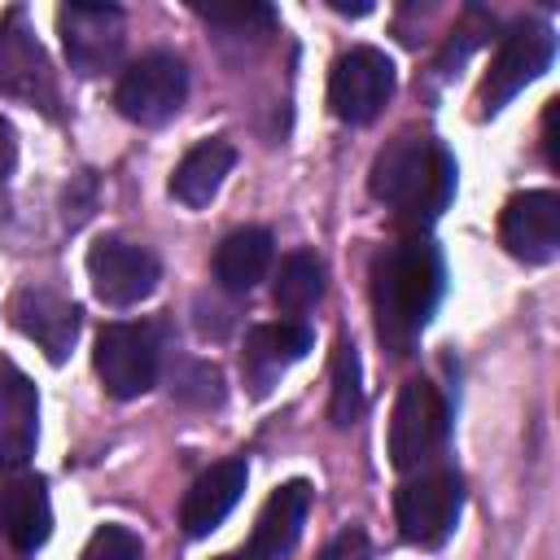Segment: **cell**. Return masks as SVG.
<instances>
[{"instance_id": "1", "label": "cell", "mask_w": 560, "mask_h": 560, "mask_svg": "<svg viewBox=\"0 0 560 560\" xmlns=\"http://www.w3.org/2000/svg\"><path fill=\"white\" fill-rule=\"evenodd\" d=\"M442 254L424 241H398L372 262V315H376V337L394 350L407 354V346L420 337L429 315L442 302Z\"/></svg>"}, {"instance_id": "9", "label": "cell", "mask_w": 560, "mask_h": 560, "mask_svg": "<svg viewBox=\"0 0 560 560\" xmlns=\"http://www.w3.org/2000/svg\"><path fill=\"white\" fill-rule=\"evenodd\" d=\"M158 337L149 324H105L96 332V376L114 398H140L158 381Z\"/></svg>"}, {"instance_id": "27", "label": "cell", "mask_w": 560, "mask_h": 560, "mask_svg": "<svg viewBox=\"0 0 560 560\" xmlns=\"http://www.w3.org/2000/svg\"><path fill=\"white\" fill-rule=\"evenodd\" d=\"M542 136H547V140H542V144H547V162L560 166V153H556V101H551L547 114H542Z\"/></svg>"}, {"instance_id": "6", "label": "cell", "mask_w": 560, "mask_h": 560, "mask_svg": "<svg viewBox=\"0 0 560 560\" xmlns=\"http://www.w3.org/2000/svg\"><path fill=\"white\" fill-rule=\"evenodd\" d=\"M551 57H556L551 26L516 22L503 35V44H499V52H494V61H490V70L481 79V114H499L516 92H525L551 66Z\"/></svg>"}, {"instance_id": "4", "label": "cell", "mask_w": 560, "mask_h": 560, "mask_svg": "<svg viewBox=\"0 0 560 560\" xmlns=\"http://www.w3.org/2000/svg\"><path fill=\"white\" fill-rule=\"evenodd\" d=\"M446 442V402L429 381H402L389 411V459L398 472L424 468Z\"/></svg>"}, {"instance_id": "26", "label": "cell", "mask_w": 560, "mask_h": 560, "mask_svg": "<svg viewBox=\"0 0 560 560\" xmlns=\"http://www.w3.org/2000/svg\"><path fill=\"white\" fill-rule=\"evenodd\" d=\"M13 158H18V144H13V127L0 118V188H4L9 171H13Z\"/></svg>"}, {"instance_id": "11", "label": "cell", "mask_w": 560, "mask_h": 560, "mask_svg": "<svg viewBox=\"0 0 560 560\" xmlns=\"http://www.w3.org/2000/svg\"><path fill=\"white\" fill-rule=\"evenodd\" d=\"M88 280L105 306H136L158 289L162 267L144 245H131L122 236H101L88 249Z\"/></svg>"}, {"instance_id": "2", "label": "cell", "mask_w": 560, "mask_h": 560, "mask_svg": "<svg viewBox=\"0 0 560 560\" xmlns=\"http://www.w3.org/2000/svg\"><path fill=\"white\" fill-rule=\"evenodd\" d=\"M368 188L381 206L398 210L402 223L424 228L446 210L455 192V162L442 149V140L424 131H402L376 153Z\"/></svg>"}, {"instance_id": "25", "label": "cell", "mask_w": 560, "mask_h": 560, "mask_svg": "<svg viewBox=\"0 0 560 560\" xmlns=\"http://www.w3.org/2000/svg\"><path fill=\"white\" fill-rule=\"evenodd\" d=\"M315 560H372V547H368V534L363 529H341Z\"/></svg>"}, {"instance_id": "15", "label": "cell", "mask_w": 560, "mask_h": 560, "mask_svg": "<svg viewBox=\"0 0 560 560\" xmlns=\"http://www.w3.org/2000/svg\"><path fill=\"white\" fill-rule=\"evenodd\" d=\"M311 346H315V332H311L306 324H293V319L258 324V328L245 337V354H241L245 385H249L254 394H267Z\"/></svg>"}, {"instance_id": "22", "label": "cell", "mask_w": 560, "mask_h": 560, "mask_svg": "<svg viewBox=\"0 0 560 560\" xmlns=\"http://www.w3.org/2000/svg\"><path fill=\"white\" fill-rule=\"evenodd\" d=\"M363 411V385H359V354H354V341L350 337H337V350H332V402H328V416L337 429L354 424Z\"/></svg>"}, {"instance_id": "10", "label": "cell", "mask_w": 560, "mask_h": 560, "mask_svg": "<svg viewBox=\"0 0 560 560\" xmlns=\"http://www.w3.org/2000/svg\"><path fill=\"white\" fill-rule=\"evenodd\" d=\"M57 31H61V48H66L70 70L83 79L114 70L122 57L127 26H122V13L114 4H66L57 13Z\"/></svg>"}, {"instance_id": "7", "label": "cell", "mask_w": 560, "mask_h": 560, "mask_svg": "<svg viewBox=\"0 0 560 560\" xmlns=\"http://www.w3.org/2000/svg\"><path fill=\"white\" fill-rule=\"evenodd\" d=\"M394 61L372 48V44H359L350 52L337 57L332 74H328V109L341 118V122H372L385 101L394 96Z\"/></svg>"}, {"instance_id": "12", "label": "cell", "mask_w": 560, "mask_h": 560, "mask_svg": "<svg viewBox=\"0 0 560 560\" xmlns=\"http://www.w3.org/2000/svg\"><path fill=\"white\" fill-rule=\"evenodd\" d=\"M499 236L521 262H551L560 249V197L547 188L516 192L499 214Z\"/></svg>"}, {"instance_id": "5", "label": "cell", "mask_w": 560, "mask_h": 560, "mask_svg": "<svg viewBox=\"0 0 560 560\" xmlns=\"http://www.w3.org/2000/svg\"><path fill=\"white\" fill-rule=\"evenodd\" d=\"M184 96H188V66L175 52H144L118 79L114 105L122 109V118L140 127H162L166 118L179 114Z\"/></svg>"}, {"instance_id": "23", "label": "cell", "mask_w": 560, "mask_h": 560, "mask_svg": "<svg viewBox=\"0 0 560 560\" xmlns=\"http://www.w3.org/2000/svg\"><path fill=\"white\" fill-rule=\"evenodd\" d=\"M83 560H144V551H140V538L127 525H101L88 538Z\"/></svg>"}, {"instance_id": "16", "label": "cell", "mask_w": 560, "mask_h": 560, "mask_svg": "<svg viewBox=\"0 0 560 560\" xmlns=\"http://www.w3.org/2000/svg\"><path fill=\"white\" fill-rule=\"evenodd\" d=\"M245 481H249L245 459L210 464V468L188 486V494H184V503H179V525H184V534H188V538H201V534L219 529L223 516L241 503Z\"/></svg>"}, {"instance_id": "8", "label": "cell", "mask_w": 560, "mask_h": 560, "mask_svg": "<svg viewBox=\"0 0 560 560\" xmlns=\"http://www.w3.org/2000/svg\"><path fill=\"white\" fill-rule=\"evenodd\" d=\"M0 96L22 101V105H39V109H57V79L52 66L35 39V31L26 26V13L13 4L0 18Z\"/></svg>"}, {"instance_id": "17", "label": "cell", "mask_w": 560, "mask_h": 560, "mask_svg": "<svg viewBox=\"0 0 560 560\" xmlns=\"http://www.w3.org/2000/svg\"><path fill=\"white\" fill-rule=\"evenodd\" d=\"M0 534L22 551H39L52 534V503L39 477H9L0 486Z\"/></svg>"}, {"instance_id": "21", "label": "cell", "mask_w": 560, "mask_h": 560, "mask_svg": "<svg viewBox=\"0 0 560 560\" xmlns=\"http://www.w3.org/2000/svg\"><path fill=\"white\" fill-rule=\"evenodd\" d=\"M276 306L284 315H302L324 298V262L311 249H293L280 271H276V289H271Z\"/></svg>"}, {"instance_id": "28", "label": "cell", "mask_w": 560, "mask_h": 560, "mask_svg": "<svg viewBox=\"0 0 560 560\" xmlns=\"http://www.w3.org/2000/svg\"><path fill=\"white\" fill-rule=\"evenodd\" d=\"M219 560H254V556H249V551H245V556H219Z\"/></svg>"}, {"instance_id": "19", "label": "cell", "mask_w": 560, "mask_h": 560, "mask_svg": "<svg viewBox=\"0 0 560 560\" xmlns=\"http://www.w3.org/2000/svg\"><path fill=\"white\" fill-rule=\"evenodd\" d=\"M232 166H236V149L228 140H201L171 171V197L179 206H188V210H201V206H210L219 197V188L232 175Z\"/></svg>"}, {"instance_id": "18", "label": "cell", "mask_w": 560, "mask_h": 560, "mask_svg": "<svg viewBox=\"0 0 560 560\" xmlns=\"http://www.w3.org/2000/svg\"><path fill=\"white\" fill-rule=\"evenodd\" d=\"M306 508H311V486L306 481H284L258 512L254 534H249V556L254 560H280L298 547L302 525H306Z\"/></svg>"}, {"instance_id": "3", "label": "cell", "mask_w": 560, "mask_h": 560, "mask_svg": "<svg viewBox=\"0 0 560 560\" xmlns=\"http://www.w3.org/2000/svg\"><path fill=\"white\" fill-rule=\"evenodd\" d=\"M464 508V486L455 472L433 468V472H416L411 481L398 486L394 494V516H398V534L411 547H442L459 521Z\"/></svg>"}, {"instance_id": "24", "label": "cell", "mask_w": 560, "mask_h": 560, "mask_svg": "<svg viewBox=\"0 0 560 560\" xmlns=\"http://www.w3.org/2000/svg\"><path fill=\"white\" fill-rule=\"evenodd\" d=\"M197 13L214 26H232V31H249V26H271V9L267 4H197Z\"/></svg>"}, {"instance_id": "20", "label": "cell", "mask_w": 560, "mask_h": 560, "mask_svg": "<svg viewBox=\"0 0 560 560\" xmlns=\"http://www.w3.org/2000/svg\"><path fill=\"white\" fill-rule=\"evenodd\" d=\"M271 267V232L267 228H236L214 249V280L228 293H249Z\"/></svg>"}, {"instance_id": "14", "label": "cell", "mask_w": 560, "mask_h": 560, "mask_svg": "<svg viewBox=\"0 0 560 560\" xmlns=\"http://www.w3.org/2000/svg\"><path fill=\"white\" fill-rule=\"evenodd\" d=\"M39 438V394L22 368L0 359V468H22Z\"/></svg>"}, {"instance_id": "13", "label": "cell", "mask_w": 560, "mask_h": 560, "mask_svg": "<svg viewBox=\"0 0 560 560\" xmlns=\"http://www.w3.org/2000/svg\"><path fill=\"white\" fill-rule=\"evenodd\" d=\"M9 315H13L18 332L31 337L52 363H61L79 337V306L48 284H22L9 298Z\"/></svg>"}]
</instances>
